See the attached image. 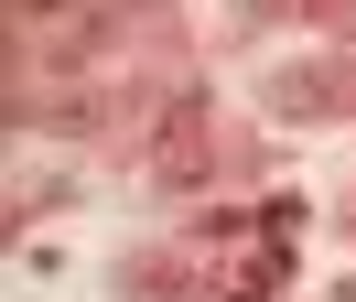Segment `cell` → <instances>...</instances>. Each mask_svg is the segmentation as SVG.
<instances>
[{"label": "cell", "instance_id": "obj_1", "mask_svg": "<svg viewBox=\"0 0 356 302\" xmlns=\"http://www.w3.org/2000/svg\"><path fill=\"white\" fill-rule=\"evenodd\" d=\"M216 173V129H205V97H162V129H152V184L162 194H195Z\"/></svg>", "mask_w": 356, "mask_h": 302}, {"label": "cell", "instance_id": "obj_2", "mask_svg": "<svg viewBox=\"0 0 356 302\" xmlns=\"http://www.w3.org/2000/svg\"><path fill=\"white\" fill-rule=\"evenodd\" d=\"M334 108H356V54H313L270 76V119H334Z\"/></svg>", "mask_w": 356, "mask_h": 302}, {"label": "cell", "instance_id": "obj_3", "mask_svg": "<svg viewBox=\"0 0 356 302\" xmlns=\"http://www.w3.org/2000/svg\"><path fill=\"white\" fill-rule=\"evenodd\" d=\"M281 280H291V248H259V237H248V259L216 280V302H270Z\"/></svg>", "mask_w": 356, "mask_h": 302}, {"label": "cell", "instance_id": "obj_4", "mask_svg": "<svg viewBox=\"0 0 356 302\" xmlns=\"http://www.w3.org/2000/svg\"><path fill=\"white\" fill-rule=\"evenodd\" d=\"M119 292H130V302H173V292H184V259H173V248L119 259Z\"/></svg>", "mask_w": 356, "mask_h": 302}]
</instances>
